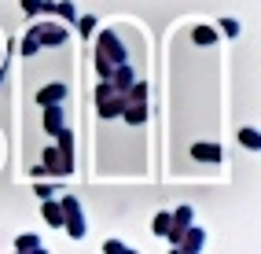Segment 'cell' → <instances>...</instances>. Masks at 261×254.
Returning <instances> with one entry per match:
<instances>
[{
	"label": "cell",
	"mask_w": 261,
	"mask_h": 254,
	"mask_svg": "<svg viewBox=\"0 0 261 254\" xmlns=\"http://www.w3.org/2000/svg\"><path fill=\"white\" fill-rule=\"evenodd\" d=\"M26 247H41V243L33 240V236H22V240H19V250H26Z\"/></svg>",
	"instance_id": "obj_13"
},
{
	"label": "cell",
	"mask_w": 261,
	"mask_h": 254,
	"mask_svg": "<svg viewBox=\"0 0 261 254\" xmlns=\"http://www.w3.org/2000/svg\"><path fill=\"white\" fill-rule=\"evenodd\" d=\"M63 92H66L63 85H48V89H41L37 99H41V104H56V99H63Z\"/></svg>",
	"instance_id": "obj_4"
},
{
	"label": "cell",
	"mask_w": 261,
	"mask_h": 254,
	"mask_svg": "<svg viewBox=\"0 0 261 254\" xmlns=\"http://www.w3.org/2000/svg\"><path fill=\"white\" fill-rule=\"evenodd\" d=\"M169 225H173V214H159V217H154V232H159V236H166Z\"/></svg>",
	"instance_id": "obj_8"
},
{
	"label": "cell",
	"mask_w": 261,
	"mask_h": 254,
	"mask_svg": "<svg viewBox=\"0 0 261 254\" xmlns=\"http://www.w3.org/2000/svg\"><path fill=\"white\" fill-rule=\"evenodd\" d=\"M59 122H63V111H59V107H48V111H44V125L56 133V129H59Z\"/></svg>",
	"instance_id": "obj_6"
},
{
	"label": "cell",
	"mask_w": 261,
	"mask_h": 254,
	"mask_svg": "<svg viewBox=\"0 0 261 254\" xmlns=\"http://www.w3.org/2000/svg\"><path fill=\"white\" fill-rule=\"evenodd\" d=\"M243 144H247V147H257L261 140H257V133H254V129H243Z\"/></svg>",
	"instance_id": "obj_11"
},
{
	"label": "cell",
	"mask_w": 261,
	"mask_h": 254,
	"mask_svg": "<svg viewBox=\"0 0 261 254\" xmlns=\"http://www.w3.org/2000/svg\"><path fill=\"white\" fill-rule=\"evenodd\" d=\"M56 11H59V15H66V19H74V4H59Z\"/></svg>",
	"instance_id": "obj_14"
},
{
	"label": "cell",
	"mask_w": 261,
	"mask_h": 254,
	"mask_svg": "<svg viewBox=\"0 0 261 254\" xmlns=\"http://www.w3.org/2000/svg\"><path fill=\"white\" fill-rule=\"evenodd\" d=\"M92 26H96V19H92V15H85V19H77V30H81V33H92Z\"/></svg>",
	"instance_id": "obj_12"
},
{
	"label": "cell",
	"mask_w": 261,
	"mask_h": 254,
	"mask_svg": "<svg viewBox=\"0 0 261 254\" xmlns=\"http://www.w3.org/2000/svg\"><path fill=\"white\" fill-rule=\"evenodd\" d=\"M191 155H195V159H210V162H217V159H221V147H217V144H195V147H191Z\"/></svg>",
	"instance_id": "obj_3"
},
{
	"label": "cell",
	"mask_w": 261,
	"mask_h": 254,
	"mask_svg": "<svg viewBox=\"0 0 261 254\" xmlns=\"http://www.w3.org/2000/svg\"><path fill=\"white\" fill-rule=\"evenodd\" d=\"M44 217L51 225H63V207H56V202H44Z\"/></svg>",
	"instance_id": "obj_7"
},
{
	"label": "cell",
	"mask_w": 261,
	"mask_h": 254,
	"mask_svg": "<svg viewBox=\"0 0 261 254\" xmlns=\"http://www.w3.org/2000/svg\"><path fill=\"white\" fill-rule=\"evenodd\" d=\"M63 37H66V33H63L59 26H48V22H41L37 30L30 33V41H33V44H41V41H44V44H63Z\"/></svg>",
	"instance_id": "obj_2"
},
{
	"label": "cell",
	"mask_w": 261,
	"mask_h": 254,
	"mask_svg": "<svg viewBox=\"0 0 261 254\" xmlns=\"http://www.w3.org/2000/svg\"><path fill=\"white\" fill-rule=\"evenodd\" d=\"M22 8L26 11H41V0H22Z\"/></svg>",
	"instance_id": "obj_15"
},
{
	"label": "cell",
	"mask_w": 261,
	"mask_h": 254,
	"mask_svg": "<svg viewBox=\"0 0 261 254\" xmlns=\"http://www.w3.org/2000/svg\"><path fill=\"white\" fill-rule=\"evenodd\" d=\"M125 118H129V122H133V125H140V122H144V118H147V111H144V104H140V99H133V107L125 111Z\"/></svg>",
	"instance_id": "obj_5"
},
{
	"label": "cell",
	"mask_w": 261,
	"mask_h": 254,
	"mask_svg": "<svg viewBox=\"0 0 261 254\" xmlns=\"http://www.w3.org/2000/svg\"><path fill=\"white\" fill-rule=\"evenodd\" d=\"M173 221H177V228H188V221H191V210H188V207H180ZM177 228H173V232H177Z\"/></svg>",
	"instance_id": "obj_9"
},
{
	"label": "cell",
	"mask_w": 261,
	"mask_h": 254,
	"mask_svg": "<svg viewBox=\"0 0 261 254\" xmlns=\"http://www.w3.org/2000/svg\"><path fill=\"white\" fill-rule=\"evenodd\" d=\"M63 221H66V228H70V236H85L81 207H77V199H74V195H66V199H63Z\"/></svg>",
	"instance_id": "obj_1"
},
{
	"label": "cell",
	"mask_w": 261,
	"mask_h": 254,
	"mask_svg": "<svg viewBox=\"0 0 261 254\" xmlns=\"http://www.w3.org/2000/svg\"><path fill=\"white\" fill-rule=\"evenodd\" d=\"M191 37H195L199 44H210V41H214V30H202V26H199L195 33H191Z\"/></svg>",
	"instance_id": "obj_10"
}]
</instances>
